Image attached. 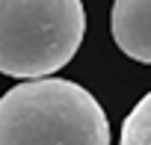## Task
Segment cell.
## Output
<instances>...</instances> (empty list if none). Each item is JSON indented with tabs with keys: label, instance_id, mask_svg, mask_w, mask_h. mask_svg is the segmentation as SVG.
Masks as SVG:
<instances>
[{
	"label": "cell",
	"instance_id": "cell-4",
	"mask_svg": "<svg viewBox=\"0 0 151 145\" xmlns=\"http://www.w3.org/2000/svg\"><path fill=\"white\" fill-rule=\"evenodd\" d=\"M119 145H151V92L142 95L122 121Z\"/></svg>",
	"mask_w": 151,
	"mask_h": 145
},
{
	"label": "cell",
	"instance_id": "cell-1",
	"mask_svg": "<svg viewBox=\"0 0 151 145\" xmlns=\"http://www.w3.org/2000/svg\"><path fill=\"white\" fill-rule=\"evenodd\" d=\"M0 145H110V121L80 83L27 80L0 98Z\"/></svg>",
	"mask_w": 151,
	"mask_h": 145
},
{
	"label": "cell",
	"instance_id": "cell-3",
	"mask_svg": "<svg viewBox=\"0 0 151 145\" xmlns=\"http://www.w3.org/2000/svg\"><path fill=\"white\" fill-rule=\"evenodd\" d=\"M110 33L124 56L151 65V0H113Z\"/></svg>",
	"mask_w": 151,
	"mask_h": 145
},
{
	"label": "cell",
	"instance_id": "cell-2",
	"mask_svg": "<svg viewBox=\"0 0 151 145\" xmlns=\"http://www.w3.org/2000/svg\"><path fill=\"white\" fill-rule=\"evenodd\" d=\"M83 33V0H0V74L45 80L74 59Z\"/></svg>",
	"mask_w": 151,
	"mask_h": 145
}]
</instances>
